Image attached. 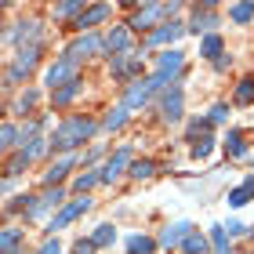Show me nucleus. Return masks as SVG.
Returning a JSON list of instances; mask_svg holds the SVG:
<instances>
[{"label":"nucleus","instance_id":"1","mask_svg":"<svg viewBox=\"0 0 254 254\" xmlns=\"http://www.w3.org/2000/svg\"><path fill=\"white\" fill-rule=\"evenodd\" d=\"M91 134H95V120H87V117H69L59 131H55L51 145H55V149H73V145H80V142L91 138Z\"/></svg>","mask_w":254,"mask_h":254},{"label":"nucleus","instance_id":"2","mask_svg":"<svg viewBox=\"0 0 254 254\" xmlns=\"http://www.w3.org/2000/svg\"><path fill=\"white\" fill-rule=\"evenodd\" d=\"M37 59H40V48H37V44H29V48H22V51L15 55V62L7 65V73H4V80H7V87H15L18 80L26 76V73H29L33 65H37Z\"/></svg>","mask_w":254,"mask_h":254},{"label":"nucleus","instance_id":"3","mask_svg":"<svg viewBox=\"0 0 254 254\" xmlns=\"http://www.w3.org/2000/svg\"><path fill=\"white\" fill-rule=\"evenodd\" d=\"M44 84H48L51 91H62V87H69V84H76V59L55 62L48 73H44Z\"/></svg>","mask_w":254,"mask_h":254},{"label":"nucleus","instance_id":"4","mask_svg":"<svg viewBox=\"0 0 254 254\" xmlns=\"http://www.w3.org/2000/svg\"><path fill=\"white\" fill-rule=\"evenodd\" d=\"M182 62H186V59H182V51H167V55H160V65H156V73L149 76V87L160 91V87L167 84V80H175V73L182 69Z\"/></svg>","mask_w":254,"mask_h":254},{"label":"nucleus","instance_id":"5","mask_svg":"<svg viewBox=\"0 0 254 254\" xmlns=\"http://www.w3.org/2000/svg\"><path fill=\"white\" fill-rule=\"evenodd\" d=\"M167 11L175 15V11H178V4H149V7H142V11H138V15L131 18V29H149V26H153V22H156L160 15H167Z\"/></svg>","mask_w":254,"mask_h":254},{"label":"nucleus","instance_id":"6","mask_svg":"<svg viewBox=\"0 0 254 254\" xmlns=\"http://www.w3.org/2000/svg\"><path fill=\"white\" fill-rule=\"evenodd\" d=\"M102 48H106V40H102L98 37V33H87V37H80L76 44H73V48H69V59H91V55H98Z\"/></svg>","mask_w":254,"mask_h":254},{"label":"nucleus","instance_id":"7","mask_svg":"<svg viewBox=\"0 0 254 254\" xmlns=\"http://www.w3.org/2000/svg\"><path fill=\"white\" fill-rule=\"evenodd\" d=\"M84 211H91V200H87V196H84V200H73L69 207H62V211L51 218V225H48V229H51V233H59L62 225H69V222H73L76 214H84Z\"/></svg>","mask_w":254,"mask_h":254},{"label":"nucleus","instance_id":"8","mask_svg":"<svg viewBox=\"0 0 254 254\" xmlns=\"http://www.w3.org/2000/svg\"><path fill=\"white\" fill-rule=\"evenodd\" d=\"M192 233V225L189 222H175V225H167L164 233H160V247H175V244H186Z\"/></svg>","mask_w":254,"mask_h":254},{"label":"nucleus","instance_id":"9","mask_svg":"<svg viewBox=\"0 0 254 254\" xmlns=\"http://www.w3.org/2000/svg\"><path fill=\"white\" fill-rule=\"evenodd\" d=\"M62 203V189H55V192H44L37 203H29V218H44L51 211V207H59Z\"/></svg>","mask_w":254,"mask_h":254},{"label":"nucleus","instance_id":"10","mask_svg":"<svg viewBox=\"0 0 254 254\" xmlns=\"http://www.w3.org/2000/svg\"><path fill=\"white\" fill-rule=\"evenodd\" d=\"M127 160H131V149H120V153H117V156H113V160H109V164H106V167H102V182H117V178H120V171H124V164H127Z\"/></svg>","mask_w":254,"mask_h":254},{"label":"nucleus","instance_id":"11","mask_svg":"<svg viewBox=\"0 0 254 254\" xmlns=\"http://www.w3.org/2000/svg\"><path fill=\"white\" fill-rule=\"evenodd\" d=\"M182 33H186V26H182V22H167L164 29H156L153 37H149V44H175Z\"/></svg>","mask_w":254,"mask_h":254},{"label":"nucleus","instance_id":"12","mask_svg":"<svg viewBox=\"0 0 254 254\" xmlns=\"http://www.w3.org/2000/svg\"><path fill=\"white\" fill-rule=\"evenodd\" d=\"M160 109H164V120H171V124L182 120V91H167V95H164V106H160Z\"/></svg>","mask_w":254,"mask_h":254},{"label":"nucleus","instance_id":"13","mask_svg":"<svg viewBox=\"0 0 254 254\" xmlns=\"http://www.w3.org/2000/svg\"><path fill=\"white\" fill-rule=\"evenodd\" d=\"M149 95H153V87H149V80H142V84H134L131 91H127V98H124V106L127 109H134V106H145Z\"/></svg>","mask_w":254,"mask_h":254},{"label":"nucleus","instance_id":"14","mask_svg":"<svg viewBox=\"0 0 254 254\" xmlns=\"http://www.w3.org/2000/svg\"><path fill=\"white\" fill-rule=\"evenodd\" d=\"M218 26V15H214V7L211 4H203V15H200V11H196V18H192V33H207V29H214Z\"/></svg>","mask_w":254,"mask_h":254},{"label":"nucleus","instance_id":"15","mask_svg":"<svg viewBox=\"0 0 254 254\" xmlns=\"http://www.w3.org/2000/svg\"><path fill=\"white\" fill-rule=\"evenodd\" d=\"M106 44H109V51H117V55H127V51H131V29H124V26H120V29H113Z\"/></svg>","mask_w":254,"mask_h":254},{"label":"nucleus","instance_id":"16","mask_svg":"<svg viewBox=\"0 0 254 254\" xmlns=\"http://www.w3.org/2000/svg\"><path fill=\"white\" fill-rule=\"evenodd\" d=\"M73 164H76V156H73V153H69V156H62L59 164H55V167L48 171V175H44V186H55V182H62V178H65V171L73 167Z\"/></svg>","mask_w":254,"mask_h":254},{"label":"nucleus","instance_id":"17","mask_svg":"<svg viewBox=\"0 0 254 254\" xmlns=\"http://www.w3.org/2000/svg\"><path fill=\"white\" fill-rule=\"evenodd\" d=\"M134 69H138L134 51H127V55H113V76H127V73H134Z\"/></svg>","mask_w":254,"mask_h":254},{"label":"nucleus","instance_id":"18","mask_svg":"<svg viewBox=\"0 0 254 254\" xmlns=\"http://www.w3.org/2000/svg\"><path fill=\"white\" fill-rule=\"evenodd\" d=\"M251 196H254V175H251V178H247L240 189H233V192H229V207H244V203L251 200Z\"/></svg>","mask_w":254,"mask_h":254},{"label":"nucleus","instance_id":"19","mask_svg":"<svg viewBox=\"0 0 254 254\" xmlns=\"http://www.w3.org/2000/svg\"><path fill=\"white\" fill-rule=\"evenodd\" d=\"M37 40L40 37V22H18V29H11L7 33V40Z\"/></svg>","mask_w":254,"mask_h":254},{"label":"nucleus","instance_id":"20","mask_svg":"<svg viewBox=\"0 0 254 254\" xmlns=\"http://www.w3.org/2000/svg\"><path fill=\"white\" fill-rule=\"evenodd\" d=\"M127 117H131V109H127L124 102H120L117 109H109V117H106V131H120V127L127 124Z\"/></svg>","mask_w":254,"mask_h":254},{"label":"nucleus","instance_id":"21","mask_svg":"<svg viewBox=\"0 0 254 254\" xmlns=\"http://www.w3.org/2000/svg\"><path fill=\"white\" fill-rule=\"evenodd\" d=\"M106 15H109V4H95V7L87 11V15H80V29H84V26L91 29V26H95V22H102Z\"/></svg>","mask_w":254,"mask_h":254},{"label":"nucleus","instance_id":"22","mask_svg":"<svg viewBox=\"0 0 254 254\" xmlns=\"http://www.w3.org/2000/svg\"><path fill=\"white\" fill-rule=\"evenodd\" d=\"M211 240H214L218 254H233V251H229V229L225 225H211Z\"/></svg>","mask_w":254,"mask_h":254},{"label":"nucleus","instance_id":"23","mask_svg":"<svg viewBox=\"0 0 254 254\" xmlns=\"http://www.w3.org/2000/svg\"><path fill=\"white\" fill-rule=\"evenodd\" d=\"M113 240H117V229H113V225H98L95 236H91V244H95V247H109Z\"/></svg>","mask_w":254,"mask_h":254},{"label":"nucleus","instance_id":"24","mask_svg":"<svg viewBox=\"0 0 254 254\" xmlns=\"http://www.w3.org/2000/svg\"><path fill=\"white\" fill-rule=\"evenodd\" d=\"M80 91H84V84H80V80H76V84H69V87H62V91H55V106H65V102H73Z\"/></svg>","mask_w":254,"mask_h":254},{"label":"nucleus","instance_id":"25","mask_svg":"<svg viewBox=\"0 0 254 254\" xmlns=\"http://www.w3.org/2000/svg\"><path fill=\"white\" fill-rule=\"evenodd\" d=\"M186 254H207V236H200V233H189V240L186 244Z\"/></svg>","mask_w":254,"mask_h":254},{"label":"nucleus","instance_id":"26","mask_svg":"<svg viewBox=\"0 0 254 254\" xmlns=\"http://www.w3.org/2000/svg\"><path fill=\"white\" fill-rule=\"evenodd\" d=\"M229 15H233V22H240V26H244V22L254 18V4H233V7H229Z\"/></svg>","mask_w":254,"mask_h":254},{"label":"nucleus","instance_id":"27","mask_svg":"<svg viewBox=\"0 0 254 254\" xmlns=\"http://www.w3.org/2000/svg\"><path fill=\"white\" fill-rule=\"evenodd\" d=\"M236 102H240V106H251V102H254V80H240V87H236Z\"/></svg>","mask_w":254,"mask_h":254},{"label":"nucleus","instance_id":"28","mask_svg":"<svg viewBox=\"0 0 254 254\" xmlns=\"http://www.w3.org/2000/svg\"><path fill=\"white\" fill-rule=\"evenodd\" d=\"M218 51H222V37H203V44H200V55H203V59H214Z\"/></svg>","mask_w":254,"mask_h":254},{"label":"nucleus","instance_id":"29","mask_svg":"<svg viewBox=\"0 0 254 254\" xmlns=\"http://www.w3.org/2000/svg\"><path fill=\"white\" fill-rule=\"evenodd\" d=\"M127 251H131V254H149V251H153V240H145V236H131V240H127Z\"/></svg>","mask_w":254,"mask_h":254},{"label":"nucleus","instance_id":"30","mask_svg":"<svg viewBox=\"0 0 254 254\" xmlns=\"http://www.w3.org/2000/svg\"><path fill=\"white\" fill-rule=\"evenodd\" d=\"M153 160H134V164H131V175L134 178H153Z\"/></svg>","mask_w":254,"mask_h":254},{"label":"nucleus","instance_id":"31","mask_svg":"<svg viewBox=\"0 0 254 254\" xmlns=\"http://www.w3.org/2000/svg\"><path fill=\"white\" fill-rule=\"evenodd\" d=\"M225 149H229L233 156H244V134H240V131H229V142H225Z\"/></svg>","mask_w":254,"mask_h":254},{"label":"nucleus","instance_id":"32","mask_svg":"<svg viewBox=\"0 0 254 254\" xmlns=\"http://www.w3.org/2000/svg\"><path fill=\"white\" fill-rule=\"evenodd\" d=\"M211 149H214V138H207V134H203L200 142L192 145V156H196V160H203V156H211Z\"/></svg>","mask_w":254,"mask_h":254},{"label":"nucleus","instance_id":"33","mask_svg":"<svg viewBox=\"0 0 254 254\" xmlns=\"http://www.w3.org/2000/svg\"><path fill=\"white\" fill-rule=\"evenodd\" d=\"M18 247V229H4V254H15Z\"/></svg>","mask_w":254,"mask_h":254},{"label":"nucleus","instance_id":"34","mask_svg":"<svg viewBox=\"0 0 254 254\" xmlns=\"http://www.w3.org/2000/svg\"><path fill=\"white\" fill-rule=\"evenodd\" d=\"M37 106V91H26V95L18 98V106H15V113H26V109H33Z\"/></svg>","mask_w":254,"mask_h":254},{"label":"nucleus","instance_id":"35","mask_svg":"<svg viewBox=\"0 0 254 254\" xmlns=\"http://www.w3.org/2000/svg\"><path fill=\"white\" fill-rule=\"evenodd\" d=\"M15 138H22V127L7 124V127H4V149H11V145H15Z\"/></svg>","mask_w":254,"mask_h":254},{"label":"nucleus","instance_id":"36","mask_svg":"<svg viewBox=\"0 0 254 254\" xmlns=\"http://www.w3.org/2000/svg\"><path fill=\"white\" fill-rule=\"evenodd\" d=\"M102 182V171L98 175H84V178H76V192H84V189H91V186H98Z\"/></svg>","mask_w":254,"mask_h":254},{"label":"nucleus","instance_id":"37","mask_svg":"<svg viewBox=\"0 0 254 254\" xmlns=\"http://www.w3.org/2000/svg\"><path fill=\"white\" fill-rule=\"evenodd\" d=\"M76 11H84V4H59V7H55V15L69 18V15H76Z\"/></svg>","mask_w":254,"mask_h":254},{"label":"nucleus","instance_id":"38","mask_svg":"<svg viewBox=\"0 0 254 254\" xmlns=\"http://www.w3.org/2000/svg\"><path fill=\"white\" fill-rule=\"evenodd\" d=\"M222 120H229V106H214L211 109V124H222Z\"/></svg>","mask_w":254,"mask_h":254},{"label":"nucleus","instance_id":"39","mask_svg":"<svg viewBox=\"0 0 254 254\" xmlns=\"http://www.w3.org/2000/svg\"><path fill=\"white\" fill-rule=\"evenodd\" d=\"M73 254H95V244H91V240H76Z\"/></svg>","mask_w":254,"mask_h":254},{"label":"nucleus","instance_id":"40","mask_svg":"<svg viewBox=\"0 0 254 254\" xmlns=\"http://www.w3.org/2000/svg\"><path fill=\"white\" fill-rule=\"evenodd\" d=\"M40 254H62V247H59V240H51V244H44V251Z\"/></svg>","mask_w":254,"mask_h":254},{"label":"nucleus","instance_id":"41","mask_svg":"<svg viewBox=\"0 0 254 254\" xmlns=\"http://www.w3.org/2000/svg\"><path fill=\"white\" fill-rule=\"evenodd\" d=\"M225 229H229V236H240V233H247V229H244V225H240V222H229Z\"/></svg>","mask_w":254,"mask_h":254}]
</instances>
